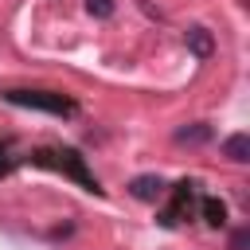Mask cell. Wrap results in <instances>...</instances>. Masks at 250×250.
I'll list each match as a JSON object with an SVG mask.
<instances>
[{"label":"cell","instance_id":"1","mask_svg":"<svg viewBox=\"0 0 250 250\" xmlns=\"http://www.w3.org/2000/svg\"><path fill=\"white\" fill-rule=\"evenodd\" d=\"M27 160L35 164V168H51V172H62V176H70V180H78L86 191H94V195H102V184H98V176L86 168V156L78 152V148H70V145H51V148H35V152H27Z\"/></svg>","mask_w":250,"mask_h":250},{"label":"cell","instance_id":"2","mask_svg":"<svg viewBox=\"0 0 250 250\" xmlns=\"http://www.w3.org/2000/svg\"><path fill=\"white\" fill-rule=\"evenodd\" d=\"M0 98L12 105H23V109L51 113V117H74L78 113V102L66 94H55V90H0Z\"/></svg>","mask_w":250,"mask_h":250},{"label":"cell","instance_id":"3","mask_svg":"<svg viewBox=\"0 0 250 250\" xmlns=\"http://www.w3.org/2000/svg\"><path fill=\"white\" fill-rule=\"evenodd\" d=\"M168 195H172V199H168V207L156 215V223L172 230V227H180L184 219L195 215V207H199V184H195V180H180V184L168 188Z\"/></svg>","mask_w":250,"mask_h":250},{"label":"cell","instance_id":"4","mask_svg":"<svg viewBox=\"0 0 250 250\" xmlns=\"http://www.w3.org/2000/svg\"><path fill=\"white\" fill-rule=\"evenodd\" d=\"M129 195L141 199V203H156V199L168 195V184H164V176L145 172V176H133V180H129Z\"/></svg>","mask_w":250,"mask_h":250},{"label":"cell","instance_id":"5","mask_svg":"<svg viewBox=\"0 0 250 250\" xmlns=\"http://www.w3.org/2000/svg\"><path fill=\"white\" fill-rule=\"evenodd\" d=\"M184 43H188V51L195 59H211V51H215V39H211L207 27H188L184 31Z\"/></svg>","mask_w":250,"mask_h":250},{"label":"cell","instance_id":"6","mask_svg":"<svg viewBox=\"0 0 250 250\" xmlns=\"http://www.w3.org/2000/svg\"><path fill=\"white\" fill-rule=\"evenodd\" d=\"M215 137V129L207 121H191V125H180L176 129V145H207Z\"/></svg>","mask_w":250,"mask_h":250},{"label":"cell","instance_id":"7","mask_svg":"<svg viewBox=\"0 0 250 250\" xmlns=\"http://www.w3.org/2000/svg\"><path fill=\"white\" fill-rule=\"evenodd\" d=\"M199 215L207 227H227V203L215 195H199Z\"/></svg>","mask_w":250,"mask_h":250},{"label":"cell","instance_id":"8","mask_svg":"<svg viewBox=\"0 0 250 250\" xmlns=\"http://www.w3.org/2000/svg\"><path fill=\"white\" fill-rule=\"evenodd\" d=\"M223 156L234 160V164H246V160H250V137H246V133L227 137V141H223Z\"/></svg>","mask_w":250,"mask_h":250},{"label":"cell","instance_id":"9","mask_svg":"<svg viewBox=\"0 0 250 250\" xmlns=\"http://www.w3.org/2000/svg\"><path fill=\"white\" fill-rule=\"evenodd\" d=\"M86 12L98 16V20H109L113 16V0H86Z\"/></svg>","mask_w":250,"mask_h":250},{"label":"cell","instance_id":"10","mask_svg":"<svg viewBox=\"0 0 250 250\" xmlns=\"http://www.w3.org/2000/svg\"><path fill=\"white\" fill-rule=\"evenodd\" d=\"M246 246H250V227H238L230 234V250H246Z\"/></svg>","mask_w":250,"mask_h":250},{"label":"cell","instance_id":"11","mask_svg":"<svg viewBox=\"0 0 250 250\" xmlns=\"http://www.w3.org/2000/svg\"><path fill=\"white\" fill-rule=\"evenodd\" d=\"M12 168H16V156H8V148L0 145V176H8Z\"/></svg>","mask_w":250,"mask_h":250}]
</instances>
